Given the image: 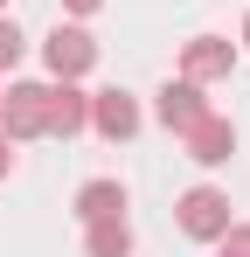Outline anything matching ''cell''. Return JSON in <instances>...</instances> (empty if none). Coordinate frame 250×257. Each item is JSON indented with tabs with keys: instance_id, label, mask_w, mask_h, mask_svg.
Wrapping results in <instances>:
<instances>
[{
	"instance_id": "cell-1",
	"label": "cell",
	"mask_w": 250,
	"mask_h": 257,
	"mask_svg": "<svg viewBox=\"0 0 250 257\" xmlns=\"http://www.w3.org/2000/svg\"><path fill=\"white\" fill-rule=\"evenodd\" d=\"M35 132H49V90L14 84L7 90V139H35Z\"/></svg>"
},
{
	"instance_id": "cell-2",
	"label": "cell",
	"mask_w": 250,
	"mask_h": 257,
	"mask_svg": "<svg viewBox=\"0 0 250 257\" xmlns=\"http://www.w3.org/2000/svg\"><path fill=\"white\" fill-rule=\"evenodd\" d=\"M181 229H188V236H222V229H229V195L195 188V195L181 202Z\"/></svg>"
},
{
	"instance_id": "cell-3",
	"label": "cell",
	"mask_w": 250,
	"mask_h": 257,
	"mask_svg": "<svg viewBox=\"0 0 250 257\" xmlns=\"http://www.w3.org/2000/svg\"><path fill=\"white\" fill-rule=\"evenodd\" d=\"M90 56H97V42H90L83 28H56V35H49V70H56V77H83Z\"/></svg>"
},
{
	"instance_id": "cell-4",
	"label": "cell",
	"mask_w": 250,
	"mask_h": 257,
	"mask_svg": "<svg viewBox=\"0 0 250 257\" xmlns=\"http://www.w3.org/2000/svg\"><path fill=\"white\" fill-rule=\"evenodd\" d=\"M160 118H167V125H174V132H188V125H202V118H208V104H202V90H195V84H167V90H160Z\"/></svg>"
},
{
	"instance_id": "cell-5",
	"label": "cell",
	"mask_w": 250,
	"mask_h": 257,
	"mask_svg": "<svg viewBox=\"0 0 250 257\" xmlns=\"http://www.w3.org/2000/svg\"><path fill=\"white\" fill-rule=\"evenodd\" d=\"M229 146H236V132H229V118H202V125H188V153H195L202 167H215V160H229Z\"/></svg>"
},
{
	"instance_id": "cell-6",
	"label": "cell",
	"mask_w": 250,
	"mask_h": 257,
	"mask_svg": "<svg viewBox=\"0 0 250 257\" xmlns=\"http://www.w3.org/2000/svg\"><path fill=\"white\" fill-rule=\"evenodd\" d=\"M90 118H97V132H111V139L139 132V111H132V97H118V90H104V97L90 104Z\"/></svg>"
},
{
	"instance_id": "cell-7",
	"label": "cell",
	"mask_w": 250,
	"mask_h": 257,
	"mask_svg": "<svg viewBox=\"0 0 250 257\" xmlns=\"http://www.w3.org/2000/svg\"><path fill=\"white\" fill-rule=\"evenodd\" d=\"M77 209L90 215V222H111V215L125 209V188H118V181H90V188L77 195Z\"/></svg>"
},
{
	"instance_id": "cell-8",
	"label": "cell",
	"mask_w": 250,
	"mask_h": 257,
	"mask_svg": "<svg viewBox=\"0 0 250 257\" xmlns=\"http://www.w3.org/2000/svg\"><path fill=\"white\" fill-rule=\"evenodd\" d=\"M83 118H90V111H83V97H77L70 84H63V90H49V132H77Z\"/></svg>"
},
{
	"instance_id": "cell-9",
	"label": "cell",
	"mask_w": 250,
	"mask_h": 257,
	"mask_svg": "<svg viewBox=\"0 0 250 257\" xmlns=\"http://www.w3.org/2000/svg\"><path fill=\"white\" fill-rule=\"evenodd\" d=\"M215 70H229V42H215V35L188 42V77H215Z\"/></svg>"
},
{
	"instance_id": "cell-10",
	"label": "cell",
	"mask_w": 250,
	"mask_h": 257,
	"mask_svg": "<svg viewBox=\"0 0 250 257\" xmlns=\"http://www.w3.org/2000/svg\"><path fill=\"white\" fill-rule=\"evenodd\" d=\"M125 250H132V236H125V222H118V215L90 229V257H125Z\"/></svg>"
},
{
	"instance_id": "cell-11",
	"label": "cell",
	"mask_w": 250,
	"mask_h": 257,
	"mask_svg": "<svg viewBox=\"0 0 250 257\" xmlns=\"http://www.w3.org/2000/svg\"><path fill=\"white\" fill-rule=\"evenodd\" d=\"M21 56V35H14V21H0V63H14Z\"/></svg>"
},
{
	"instance_id": "cell-12",
	"label": "cell",
	"mask_w": 250,
	"mask_h": 257,
	"mask_svg": "<svg viewBox=\"0 0 250 257\" xmlns=\"http://www.w3.org/2000/svg\"><path fill=\"white\" fill-rule=\"evenodd\" d=\"M229 236V257H250V229H222Z\"/></svg>"
},
{
	"instance_id": "cell-13",
	"label": "cell",
	"mask_w": 250,
	"mask_h": 257,
	"mask_svg": "<svg viewBox=\"0 0 250 257\" xmlns=\"http://www.w3.org/2000/svg\"><path fill=\"white\" fill-rule=\"evenodd\" d=\"M7 167H14V139H0V174H7Z\"/></svg>"
},
{
	"instance_id": "cell-14",
	"label": "cell",
	"mask_w": 250,
	"mask_h": 257,
	"mask_svg": "<svg viewBox=\"0 0 250 257\" xmlns=\"http://www.w3.org/2000/svg\"><path fill=\"white\" fill-rule=\"evenodd\" d=\"M70 7H77V14H90V7H97V0H70Z\"/></svg>"
},
{
	"instance_id": "cell-15",
	"label": "cell",
	"mask_w": 250,
	"mask_h": 257,
	"mask_svg": "<svg viewBox=\"0 0 250 257\" xmlns=\"http://www.w3.org/2000/svg\"><path fill=\"white\" fill-rule=\"evenodd\" d=\"M243 42H250V21H243Z\"/></svg>"
}]
</instances>
